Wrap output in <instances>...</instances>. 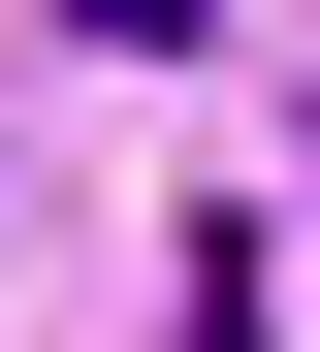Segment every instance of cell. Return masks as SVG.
<instances>
[{
  "instance_id": "1",
  "label": "cell",
  "mask_w": 320,
  "mask_h": 352,
  "mask_svg": "<svg viewBox=\"0 0 320 352\" xmlns=\"http://www.w3.org/2000/svg\"><path fill=\"white\" fill-rule=\"evenodd\" d=\"M288 96H320V65H288Z\"/></svg>"
}]
</instances>
